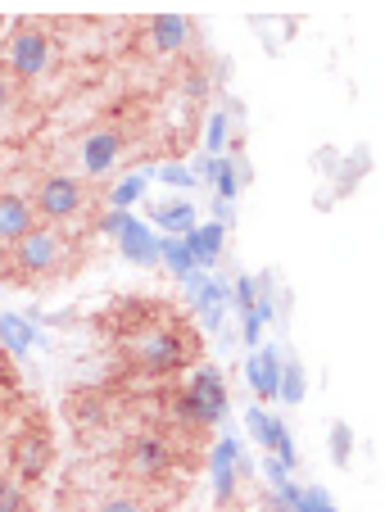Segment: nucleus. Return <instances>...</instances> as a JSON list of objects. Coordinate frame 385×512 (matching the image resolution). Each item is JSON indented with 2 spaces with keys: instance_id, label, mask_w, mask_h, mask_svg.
I'll list each match as a JSON object with an SVG mask.
<instances>
[{
  "instance_id": "f257e3e1",
  "label": "nucleus",
  "mask_w": 385,
  "mask_h": 512,
  "mask_svg": "<svg viewBox=\"0 0 385 512\" xmlns=\"http://www.w3.org/2000/svg\"><path fill=\"white\" fill-rule=\"evenodd\" d=\"M127 336H132L127 340V358L150 377H173L200 354V336H191L182 322H159V313L145 318L141 327H132Z\"/></svg>"
},
{
  "instance_id": "f03ea898",
  "label": "nucleus",
  "mask_w": 385,
  "mask_h": 512,
  "mask_svg": "<svg viewBox=\"0 0 385 512\" xmlns=\"http://www.w3.org/2000/svg\"><path fill=\"white\" fill-rule=\"evenodd\" d=\"M73 263V245H68L64 227H32L19 245H10V277L19 281H46Z\"/></svg>"
},
{
  "instance_id": "7ed1b4c3",
  "label": "nucleus",
  "mask_w": 385,
  "mask_h": 512,
  "mask_svg": "<svg viewBox=\"0 0 385 512\" xmlns=\"http://www.w3.org/2000/svg\"><path fill=\"white\" fill-rule=\"evenodd\" d=\"M55 64V41L41 23H19L0 50V73L5 78H19V82H41Z\"/></svg>"
},
{
  "instance_id": "20e7f679",
  "label": "nucleus",
  "mask_w": 385,
  "mask_h": 512,
  "mask_svg": "<svg viewBox=\"0 0 385 512\" xmlns=\"http://www.w3.org/2000/svg\"><path fill=\"white\" fill-rule=\"evenodd\" d=\"M173 467H177V445L164 431H141L127 440V472H132L141 485L168 481Z\"/></svg>"
},
{
  "instance_id": "39448f33",
  "label": "nucleus",
  "mask_w": 385,
  "mask_h": 512,
  "mask_svg": "<svg viewBox=\"0 0 385 512\" xmlns=\"http://www.w3.org/2000/svg\"><path fill=\"white\" fill-rule=\"evenodd\" d=\"M82 204H87V191H82V182L68 173H50L37 182V200H32V213H41L46 223H68V218H77L82 213Z\"/></svg>"
},
{
  "instance_id": "423d86ee",
  "label": "nucleus",
  "mask_w": 385,
  "mask_h": 512,
  "mask_svg": "<svg viewBox=\"0 0 385 512\" xmlns=\"http://www.w3.org/2000/svg\"><path fill=\"white\" fill-rule=\"evenodd\" d=\"M182 395L191 399L200 431H209V426H218L222 417H227V386H222V372L218 368H195L191 386H186Z\"/></svg>"
},
{
  "instance_id": "0eeeda50",
  "label": "nucleus",
  "mask_w": 385,
  "mask_h": 512,
  "mask_svg": "<svg viewBox=\"0 0 385 512\" xmlns=\"http://www.w3.org/2000/svg\"><path fill=\"white\" fill-rule=\"evenodd\" d=\"M123 150H127V141L118 127H96V132H87L77 141V164H82L87 177H105L123 159Z\"/></svg>"
},
{
  "instance_id": "6e6552de",
  "label": "nucleus",
  "mask_w": 385,
  "mask_h": 512,
  "mask_svg": "<svg viewBox=\"0 0 385 512\" xmlns=\"http://www.w3.org/2000/svg\"><path fill=\"white\" fill-rule=\"evenodd\" d=\"M10 463H14V476H19L23 485L28 481H41V476L50 472V463H55V445H50V435L46 431H23L19 440H14L10 449Z\"/></svg>"
},
{
  "instance_id": "1a4fd4ad",
  "label": "nucleus",
  "mask_w": 385,
  "mask_h": 512,
  "mask_svg": "<svg viewBox=\"0 0 385 512\" xmlns=\"http://www.w3.org/2000/svg\"><path fill=\"white\" fill-rule=\"evenodd\" d=\"M37 227V213L23 195L14 191H0V245H19L23 236Z\"/></svg>"
},
{
  "instance_id": "9d476101",
  "label": "nucleus",
  "mask_w": 385,
  "mask_h": 512,
  "mask_svg": "<svg viewBox=\"0 0 385 512\" xmlns=\"http://www.w3.org/2000/svg\"><path fill=\"white\" fill-rule=\"evenodd\" d=\"M195 28L191 19H182V14H159V19H150V50L154 55H182L186 46H191Z\"/></svg>"
},
{
  "instance_id": "9b49d317",
  "label": "nucleus",
  "mask_w": 385,
  "mask_h": 512,
  "mask_svg": "<svg viewBox=\"0 0 385 512\" xmlns=\"http://www.w3.org/2000/svg\"><path fill=\"white\" fill-rule=\"evenodd\" d=\"M114 241H118V250H123L127 263H141V268H145V263L159 259V241H154V232L145 223H136L132 213L123 218V227H118Z\"/></svg>"
},
{
  "instance_id": "f8f14e48",
  "label": "nucleus",
  "mask_w": 385,
  "mask_h": 512,
  "mask_svg": "<svg viewBox=\"0 0 385 512\" xmlns=\"http://www.w3.org/2000/svg\"><path fill=\"white\" fill-rule=\"evenodd\" d=\"M64 404H68V417H73L77 431H96V426H105L109 417H114V408H109V399L100 395V390H73Z\"/></svg>"
},
{
  "instance_id": "ddd939ff",
  "label": "nucleus",
  "mask_w": 385,
  "mask_h": 512,
  "mask_svg": "<svg viewBox=\"0 0 385 512\" xmlns=\"http://www.w3.org/2000/svg\"><path fill=\"white\" fill-rule=\"evenodd\" d=\"M236 458H241L236 435L218 440V449H213V494H218V503H227L236 494Z\"/></svg>"
},
{
  "instance_id": "4468645a",
  "label": "nucleus",
  "mask_w": 385,
  "mask_h": 512,
  "mask_svg": "<svg viewBox=\"0 0 385 512\" xmlns=\"http://www.w3.org/2000/svg\"><path fill=\"white\" fill-rule=\"evenodd\" d=\"M245 377H250V386H254V395H259V399H277V381H281L277 349H259V354H250Z\"/></svg>"
},
{
  "instance_id": "2eb2a0df",
  "label": "nucleus",
  "mask_w": 385,
  "mask_h": 512,
  "mask_svg": "<svg viewBox=\"0 0 385 512\" xmlns=\"http://www.w3.org/2000/svg\"><path fill=\"white\" fill-rule=\"evenodd\" d=\"M222 236H227V227H218V223L195 227V232H186V236H182V245H186V254H191L195 268H209V263H218V254H222Z\"/></svg>"
},
{
  "instance_id": "dca6fc26",
  "label": "nucleus",
  "mask_w": 385,
  "mask_h": 512,
  "mask_svg": "<svg viewBox=\"0 0 385 512\" xmlns=\"http://www.w3.org/2000/svg\"><path fill=\"white\" fill-rule=\"evenodd\" d=\"M0 345L10 349L14 358H23L32 345H50V336H37V327H32L28 318H14V313H5V318H0Z\"/></svg>"
},
{
  "instance_id": "f3484780",
  "label": "nucleus",
  "mask_w": 385,
  "mask_h": 512,
  "mask_svg": "<svg viewBox=\"0 0 385 512\" xmlns=\"http://www.w3.org/2000/svg\"><path fill=\"white\" fill-rule=\"evenodd\" d=\"M150 218L164 232H177V236H186V232H195V204H186V200H168V204H150Z\"/></svg>"
},
{
  "instance_id": "a211bd4d",
  "label": "nucleus",
  "mask_w": 385,
  "mask_h": 512,
  "mask_svg": "<svg viewBox=\"0 0 385 512\" xmlns=\"http://www.w3.org/2000/svg\"><path fill=\"white\" fill-rule=\"evenodd\" d=\"M263 454H272L281 467H299V454H295V440H290V431H286V422H277V417H268V431H263Z\"/></svg>"
},
{
  "instance_id": "6ab92c4d",
  "label": "nucleus",
  "mask_w": 385,
  "mask_h": 512,
  "mask_svg": "<svg viewBox=\"0 0 385 512\" xmlns=\"http://www.w3.org/2000/svg\"><path fill=\"white\" fill-rule=\"evenodd\" d=\"M154 177V168H145V173H136V177H127V182H118L114 191H109V204H114L118 213H127V204L132 200H141V191H145V182Z\"/></svg>"
},
{
  "instance_id": "aec40b11",
  "label": "nucleus",
  "mask_w": 385,
  "mask_h": 512,
  "mask_svg": "<svg viewBox=\"0 0 385 512\" xmlns=\"http://www.w3.org/2000/svg\"><path fill=\"white\" fill-rule=\"evenodd\" d=\"M327 445H331V463H336V467H349V458H354V431H349L345 422L331 426Z\"/></svg>"
},
{
  "instance_id": "412c9836",
  "label": "nucleus",
  "mask_w": 385,
  "mask_h": 512,
  "mask_svg": "<svg viewBox=\"0 0 385 512\" xmlns=\"http://www.w3.org/2000/svg\"><path fill=\"white\" fill-rule=\"evenodd\" d=\"M277 399H286V404H299V399H304V368H299V363H286V368H281Z\"/></svg>"
},
{
  "instance_id": "4be33fe9",
  "label": "nucleus",
  "mask_w": 385,
  "mask_h": 512,
  "mask_svg": "<svg viewBox=\"0 0 385 512\" xmlns=\"http://www.w3.org/2000/svg\"><path fill=\"white\" fill-rule=\"evenodd\" d=\"M0 512H28V485L5 476L0 481Z\"/></svg>"
},
{
  "instance_id": "5701e85b",
  "label": "nucleus",
  "mask_w": 385,
  "mask_h": 512,
  "mask_svg": "<svg viewBox=\"0 0 385 512\" xmlns=\"http://www.w3.org/2000/svg\"><path fill=\"white\" fill-rule=\"evenodd\" d=\"M159 254H164L168 268H173L182 281L195 272V263H191V254H186V245H182V241H159Z\"/></svg>"
},
{
  "instance_id": "b1692460",
  "label": "nucleus",
  "mask_w": 385,
  "mask_h": 512,
  "mask_svg": "<svg viewBox=\"0 0 385 512\" xmlns=\"http://www.w3.org/2000/svg\"><path fill=\"white\" fill-rule=\"evenodd\" d=\"M213 182H218V200H231V195L241 191V177H236L231 159H218V168H213Z\"/></svg>"
},
{
  "instance_id": "393cba45",
  "label": "nucleus",
  "mask_w": 385,
  "mask_h": 512,
  "mask_svg": "<svg viewBox=\"0 0 385 512\" xmlns=\"http://www.w3.org/2000/svg\"><path fill=\"white\" fill-rule=\"evenodd\" d=\"M96 512H145V503L136 499V494H123V490H118V494H109V499H100Z\"/></svg>"
},
{
  "instance_id": "a878e982",
  "label": "nucleus",
  "mask_w": 385,
  "mask_h": 512,
  "mask_svg": "<svg viewBox=\"0 0 385 512\" xmlns=\"http://www.w3.org/2000/svg\"><path fill=\"white\" fill-rule=\"evenodd\" d=\"M222 145H227V114H209V150H213V159H222Z\"/></svg>"
},
{
  "instance_id": "bb28decb",
  "label": "nucleus",
  "mask_w": 385,
  "mask_h": 512,
  "mask_svg": "<svg viewBox=\"0 0 385 512\" xmlns=\"http://www.w3.org/2000/svg\"><path fill=\"white\" fill-rule=\"evenodd\" d=\"M154 173H159V182H168V186H195V173L182 164H164V168H154Z\"/></svg>"
},
{
  "instance_id": "cd10ccee",
  "label": "nucleus",
  "mask_w": 385,
  "mask_h": 512,
  "mask_svg": "<svg viewBox=\"0 0 385 512\" xmlns=\"http://www.w3.org/2000/svg\"><path fill=\"white\" fill-rule=\"evenodd\" d=\"M295 512H336V508H331V499L322 490H304V494H299V508Z\"/></svg>"
},
{
  "instance_id": "c85d7f7f",
  "label": "nucleus",
  "mask_w": 385,
  "mask_h": 512,
  "mask_svg": "<svg viewBox=\"0 0 385 512\" xmlns=\"http://www.w3.org/2000/svg\"><path fill=\"white\" fill-rule=\"evenodd\" d=\"M254 295H259V290H254V277H241V281H236V300H231V304H236V309H254Z\"/></svg>"
},
{
  "instance_id": "c756f323",
  "label": "nucleus",
  "mask_w": 385,
  "mask_h": 512,
  "mask_svg": "<svg viewBox=\"0 0 385 512\" xmlns=\"http://www.w3.org/2000/svg\"><path fill=\"white\" fill-rule=\"evenodd\" d=\"M186 100H204L209 96V78H204V73H186Z\"/></svg>"
},
{
  "instance_id": "7c9ffc66",
  "label": "nucleus",
  "mask_w": 385,
  "mask_h": 512,
  "mask_svg": "<svg viewBox=\"0 0 385 512\" xmlns=\"http://www.w3.org/2000/svg\"><path fill=\"white\" fill-rule=\"evenodd\" d=\"M245 426H250L254 440H263V431H268V413H263V408H245Z\"/></svg>"
},
{
  "instance_id": "2f4dec72",
  "label": "nucleus",
  "mask_w": 385,
  "mask_h": 512,
  "mask_svg": "<svg viewBox=\"0 0 385 512\" xmlns=\"http://www.w3.org/2000/svg\"><path fill=\"white\" fill-rule=\"evenodd\" d=\"M263 472H268V481H272V490H277V485H286V467H281L277 463V458H272V454H263Z\"/></svg>"
},
{
  "instance_id": "473e14b6",
  "label": "nucleus",
  "mask_w": 385,
  "mask_h": 512,
  "mask_svg": "<svg viewBox=\"0 0 385 512\" xmlns=\"http://www.w3.org/2000/svg\"><path fill=\"white\" fill-rule=\"evenodd\" d=\"M259 336H263V322H259V313H254V309H245V336H241V340H250V345H259Z\"/></svg>"
},
{
  "instance_id": "72a5a7b5",
  "label": "nucleus",
  "mask_w": 385,
  "mask_h": 512,
  "mask_svg": "<svg viewBox=\"0 0 385 512\" xmlns=\"http://www.w3.org/2000/svg\"><path fill=\"white\" fill-rule=\"evenodd\" d=\"M213 223H218V227L236 223V209H231V200H213Z\"/></svg>"
},
{
  "instance_id": "f704fd0d",
  "label": "nucleus",
  "mask_w": 385,
  "mask_h": 512,
  "mask_svg": "<svg viewBox=\"0 0 385 512\" xmlns=\"http://www.w3.org/2000/svg\"><path fill=\"white\" fill-rule=\"evenodd\" d=\"M10 105H14V87H10V78L0 73V114H5Z\"/></svg>"
},
{
  "instance_id": "c9c22d12",
  "label": "nucleus",
  "mask_w": 385,
  "mask_h": 512,
  "mask_svg": "<svg viewBox=\"0 0 385 512\" xmlns=\"http://www.w3.org/2000/svg\"><path fill=\"white\" fill-rule=\"evenodd\" d=\"M318 168L331 173V168H336V150H318Z\"/></svg>"
}]
</instances>
